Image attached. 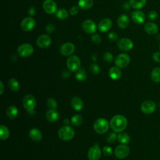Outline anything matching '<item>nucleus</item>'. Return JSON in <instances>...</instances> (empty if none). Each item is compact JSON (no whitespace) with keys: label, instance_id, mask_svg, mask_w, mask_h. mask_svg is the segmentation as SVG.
<instances>
[{"label":"nucleus","instance_id":"obj_39","mask_svg":"<svg viewBox=\"0 0 160 160\" xmlns=\"http://www.w3.org/2000/svg\"><path fill=\"white\" fill-rule=\"evenodd\" d=\"M103 59L107 62H111L113 60V56L111 52H106L103 54Z\"/></svg>","mask_w":160,"mask_h":160},{"label":"nucleus","instance_id":"obj_27","mask_svg":"<svg viewBox=\"0 0 160 160\" xmlns=\"http://www.w3.org/2000/svg\"><path fill=\"white\" fill-rule=\"evenodd\" d=\"M151 79L154 82H160V68L156 67L151 71Z\"/></svg>","mask_w":160,"mask_h":160},{"label":"nucleus","instance_id":"obj_2","mask_svg":"<svg viewBox=\"0 0 160 160\" xmlns=\"http://www.w3.org/2000/svg\"><path fill=\"white\" fill-rule=\"evenodd\" d=\"M58 137L62 141H69L72 139L74 135L75 131L72 128L68 125H65L61 127L58 130Z\"/></svg>","mask_w":160,"mask_h":160},{"label":"nucleus","instance_id":"obj_1","mask_svg":"<svg viewBox=\"0 0 160 160\" xmlns=\"http://www.w3.org/2000/svg\"><path fill=\"white\" fill-rule=\"evenodd\" d=\"M128 125V120L122 115H116L113 116L110 121V126L116 132L123 131Z\"/></svg>","mask_w":160,"mask_h":160},{"label":"nucleus","instance_id":"obj_6","mask_svg":"<svg viewBox=\"0 0 160 160\" xmlns=\"http://www.w3.org/2000/svg\"><path fill=\"white\" fill-rule=\"evenodd\" d=\"M18 53L21 57H28L32 54L34 48L32 46L28 43H23L18 46Z\"/></svg>","mask_w":160,"mask_h":160},{"label":"nucleus","instance_id":"obj_31","mask_svg":"<svg viewBox=\"0 0 160 160\" xmlns=\"http://www.w3.org/2000/svg\"><path fill=\"white\" fill-rule=\"evenodd\" d=\"M8 84H9V86L10 89L12 91H15V92L18 91L20 88L19 83L14 78H11V79H9V81L8 82Z\"/></svg>","mask_w":160,"mask_h":160},{"label":"nucleus","instance_id":"obj_12","mask_svg":"<svg viewBox=\"0 0 160 160\" xmlns=\"http://www.w3.org/2000/svg\"><path fill=\"white\" fill-rule=\"evenodd\" d=\"M75 50V46L72 42H66L62 44L59 49L60 53L64 56H70Z\"/></svg>","mask_w":160,"mask_h":160},{"label":"nucleus","instance_id":"obj_17","mask_svg":"<svg viewBox=\"0 0 160 160\" xmlns=\"http://www.w3.org/2000/svg\"><path fill=\"white\" fill-rule=\"evenodd\" d=\"M131 18L132 21L137 24H141L145 21V14L140 10H136L131 14Z\"/></svg>","mask_w":160,"mask_h":160},{"label":"nucleus","instance_id":"obj_36","mask_svg":"<svg viewBox=\"0 0 160 160\" xmlns=\"http://www.w3.org/2000/svg\"><path fill=\"white\" fill-rule=\"evenodd\" d=\"M90 71L93 74H98L99 71H100V68L99 65L95 62H92L91 64L90 67H89Z\"/></svg>","mask_w":160,"mask_h":160},{"label":"nucleus","instance_id":"obj_50","mask_svg":"<svg viewBox=\"0 0 160 160\" xmlns=\"http://www.w3.org/2000/svg\"><path fill=\"white\" fill-rule=\"evenodd\" d=\"M159 49H160V44H159Z\"/></svg>","mask_w":160,"mask_h":160},{"label":"nucleus","instance_id":"obj_11","mask_svg":"<svg viewBox=\"0 0 160 160\" xmlns=\"http://www.w3.org/2000/svg\"><path fill=\"white\" fill-rule=\"evenodd\" d=\"M133 42L128 38H121L118 42V48L123 51H128L132 49Z\"/></svg>","mask_w":160,"mask_h":160},{"label":"nucleus","instance_id":"obj_38","mask_svg":"<svg viewBox=\"0 0 160 160\" xmlns=\"http://www.w3.org/2000/svg\"><path fill=\"white\" fill-rule=\"evenodd\" d=\"M91 41H92V42H94L96 44H99L101 43V38L100 37V36L98 34H96L94 33L92 36H91Z\"/></svg>","mask_w":160,"mask_h":160},{"label":"nucleus","instance_id":"obj_35","mask_svg":"<svg viewBox=\"0 0 160 160\" xmlns=\"http://www.w3.org/2000/svg\"><path fill=\"white\" fill-rule=\"evenodd\" d=\"M47 106L50 109H56L58 104L54 98H49L47 101Z\"/></svg>","mask_w":160,"mask_h":160},{"label":"nucleus","instance_id":"obj_23","mask_svg":"<svg viewBox=\"0 0 160 160\" xmlns=\"http://www.w3.org/2000/svg\"><path fill=\"white\" fill-rule=\"evenodd\" d=\"M59 113L56 109H49L46 114V119L51 122H56L59 118Z\"/></svg>","mask_w":160,"mask_h":160},{"label":"nucleus","instance_id":"obj_37","mask_svg":"<svg viewBox=\"0 0 160 160\" xmlns=\"http://www.w3.org/2000/svg\"><path fill=\"white\" fill-rule=\"evenodd\" d=\"M116 139H118V135L115 131L110 132L107 137V141L109 143H114Z\"/></svg>","mask_w":160,"mask_h":160},{"label":"nucleus","instance_id":"obj_30","mask_svg":"<svg viewBox=\"0 0 160 160\" xmlns=\"http://www.w3.org/2000/svg\"><path fill=\"white\" fill-rule=\"evenodd\" d=\"M118 140L122 144H126L130 141V136L126 132L122 131L118 134Z\"/></svg>","mask_w":160,"mask_h":160},{"label":"nucleus","instance_id":"obj_9","mask_svg":"<svg viewBox=\"0 0 160 160\" xmlns=\"http://www.w3.org/2000/svg\"><path fill=\"white\" fill-rule=\"evenodd\" d=\"M130 62V57L128 54L122 53L119 54L115 59V64L117 67L123 68L126 67Z\"/></svg>","mask_w":160,"mask_h":160},{"label":"nucleus","instance_id":"obj_46","mask_svg":"<svg viewBox=\"0 0 160 160\" xmlns=\"http://www.w3.org/2000/svg\"><path fill=\"white\" fill-rule=\"evenodd\" d=\"M70 75V72H69V70H64L62 73V77L64 78V79H66L68 78Z\"/></svg>","mask_w":160,"mask_h":160},{"label":"nucleus","instance_id":"obj_7","mask_svg":"<svg viewBox=\"0 0 160 160\" xmlns=\"http://www.w3.org/2000/svg\"><path fill=\"white\" fill-rule=\"evenodd\" d=\"M129 152L130 149L129 146L125 144L118 146L114 150L115 156L119 159H124L126 158L129 155Z\"/></svg>","mask_w":160,"mask_h":160},{"label":"nucleus","instance_id":"obj_21","mask_svg":"<svg viewBox=\"0 0 160 160\" xmlns=\"http://www.w3.org/2000/svg\"><path fill=\"white\" fill-rule=\"evenodd\" d=\"M117 23L118 26L121 29L126 28L129 23V19L128 16L126 14H121L120 15L117 20Z\"/></svg>","mask_w":160,"mask_h":160},{"label":"nucleus","instance_id":"obj_16","mask_svg":"<svg viewBox=\"0 0 160 160\" xmlns=\"http://www.w3.org/2000/svg\"><path fill=\"white\" fill-rule=\"evenodd\" d=\"M51 43V38L48 34H41L38 38L36 40V44L38 46L41 48H46L50 46Z\"/></svg>","mask_w":160,"mask_h":160},{"label":"nucleus","instance_id":"obj_43","mask_svg":"<svg viewBox=\"0 0 160 160\" xmlns=\"http://www.w3.org/2000/svg\"><path fill=\"white\" fill-rule=\"evenodd\" d=\"M148 19L151 21L155 20L158 18V13L155 11H151L148 13Z\"/></svg>","mask_w":160,"mask_h":160},{"label":"nucleus","instance_id":"obj_33","mask_svg":"<svg viewBox=\"0 0 160 160\" xmlns=\"http://www.w3.org/2000/svg\"><path fill=\"white\" fill-rule=\"evenodd\" d=\"M71 122L72 125L78 126L82 124V118L80 114H75L72 116L71 119Z\"/></svg>","mask_w":160,"mask_h":160},{"label":"nucleus","instance_id":"obj_15","mask_svg":"<svg viewBox=\"0 0 160 160\" xmlns=\"http://www.w3.org/2000/svg\"><path fill=\"white\" fill-rule=\"evenodd\" d=\"M82 28L88 34H94L96 31V24L91 19H86L82 22Z\"/></svg>","mask_w":160,"mask_h":160},{"label":"nucleus","instance_id":"obj_44","mask_svg":"<svg viewBox=\"0 0 160 160\" xmlns=\"http://www.w3.org/2000/svg\"><path fill=\"white\" fill-rule=\"evenodd\" d=\"M46 31L48 34H51L54 31H55V26L53 24L50 23L48 24L46 26Z\"/></svg>","mask_w":160,"mask_h":160},{"label":"nucleus","instance_id":"obj_22","mask_svg":"<svg viewBox=\"0 0 160 160\" xmlns=\"http://www.w3.org/2000/svg\"><path fill=\"white\" fill-rule=\"evenodd\" d=\"M71 105L74 110L80 111L82 109L84 106V103L79 98L75 96L71 99Z\"/></svg>","mask_w":160,"mask_h":160},{"label":"nucleus","instance_id":"obj_47","mask_svg":"<svg viewBox=\"0 0 160 160\" xmlns=\"http://www.w3.org/2000/svg\"><path fill=\"white\" fill-rule=\"evenodd\" d=\"M36 13V9L34 7L31 6L29 8V10H28V14L31 16H34Z\"/></svg>","mask_w":160,"mask_h":160},{"label":"nucleus","instance_id":"obj_18","mask_svg":"<svg viewBox=\"0 0 160 160\" xmlns=\"http://www.w3.org/2000/svg\"><path fill=\"white\" fill-rule=\"evenodd\" d=\"M112 26V21L109 18H104L98 24V28L102 32L108 31Z\"/></svg>","mask_w":160,"mask_h":160},{"label":"nucleus","instance_id":"obj_8","mask_svg":"<svg viewBox=\"0 0 160 160\" xmlns=\"http://www.w3.org/2000/svg\"><path fill=\"white\" fill-rule=\"evenodd\" d=\"M156 109V104L154 101L152 100L144 101L141 105V111L147 114H152Z\"/></svg>","mask_w":160,"mask_h":160},{"label":"nucleus","instance_id":"obj_49","mask_svg":"<svg viewBox=\"0 0 160 160\" xmlns=\"http://www.w3.org/2000/svg\"><path fill=\"white\" fill-rule=\"evenodd\" d=\"M64 123L65 125H68L69 123V120L67 118H66L65 119H64Z\"/></svg>","mask_w":160,"mask_h":160},{"label":"nucleus","instance_id":"obj_45","mask_svg":"<svg viewBox=\"0 0 160 160\" xmlns=\"http://www.w3.org/2000/svg\"><path fill=\"white\" fill-rule=\"evenodd\" d=\"M152 59L158 62H160V52H155L153 53L152 56Z\"/></svg>","mask_w":160,"mask_h":160},{"label":"nucleus","instance_id":"obj_34","mask_svg":"<svg viewBox=\"0 0 160 160\" xmlns=\"http://www.w3.org/2000/svg\"><path fill=\"white\" fill-rule=\"evenodd\" d=\"M75 78L79 81H82L85 80L86 78V71L83 69H79L75 75Z\"/></svg>","mask_w":160,"mask_h":160},{"label":"nucleus","instance_id":"obj_41","mask_svg":"<svg viewBox=\"0 0 160 160\" xmlns=\"http://www.w3.org/2000/svg\"><path fill=\"white\" fill-rule=\"evenodd\" d=\"M108 39L111 41H116L118 40V35L114 32H111L108 34Z\"/></svg>","mask_w":160,"mask_h":160},{"label":"nucleus","instance_id":"obj_3","mask_svg":"<svg viewBox=\"0 0 160 160\" xmlns=\"http://www.w3.org/2000/svg\"><path fill=\"white\" fill-rule=\"evenodd\" d=\"M109 124L108 121L104 118H98L94 123L93 128L94 131L98 134H104L109 129Z\"/></svg>","mask_w":160,"mask_h":160},{"label":"nucleus","instance_id":"obj_24","mask_svg":"<svg viewBox=\"0 0 160 160\" xmlns=\"http://www.w3.org/2000/svg\"><path fill=\"white\" fill-rule=\"evenodd\" d=\"M109 75L112 79L118 80L121 76V71L118 67H112L109 71Z\"/></svg>","mask_w":160,"mask_h":160},{"label":"nucleus","instance_id":"obj_29","mask_svg":"<svg viewBox=\"0 0 160 160\" xmlns=\"http://www.w3.org/2000/svg\"><path fill=\"white\" fill-rule=\"evenodd\" d=\"M9 136V130L4 125L0 126V139L1 140H6Z\"/></svg>","mask_w":160,"mask_h":160},{"label":"nucleus","instance_id":"obj_32","mask_svg":"<svg viewBox=\"0 0 160 160\" xmlns=\"http://www.w3.org/2000/svg\"><path fill=\"white\" fill-rule=\"evenodd\" d=\"M56 17L59 19H65L69 16V12L64 8H61L58 9L56 13Z\"/></svg>","mask_w":160,"mask_h":160},{"label":"nucleus","instance_id":"obj_42","mask_svg":"<svg viewBox=\"0 0 160 160\" xmlns=\"http://www.w3.org/2000/svg\"><path fill=\"white\" fill-rule=\"evenodd\" d=\"M79 11V6H73L69 9V13L71 15L74 16L76 15Z\"/></svg>","mask_w":160,"mask_h":160},{"label":"nucleus","instance_id":"obj_40","mask_svg":"<svg viewBox=\"0 0 160 160\" xmlns=\"http://www.w3.org/2000/svg\"><path fill=\"white\" fill-rule=\"evenodd\" d=\"M102 152H103V154L106 156H109L112 154V148L109 146H104L103 148V149H102Z\"/></svg>","mask_w":160,"mask_h":160},{"label":"nucleus","instance_id":"obj_25","mask_svg":"<svg viewBox=\"0 0 160 160\" xmlns=\"http://www.w3.org/2000/svg\"><path fill=\"white\" fill-rule=\"evenodd\" d=\"M18 114V109L17 107L15 106H11L8 107V108L6 110V115L11 119H15L17 117Z\"/></svg>","mask_w":160,"mask_h":160},{"label":"nucleus","instance_id":"obj_28","mask_svg":"<svg viewBox=\"0 0 160 160\" xmlns=\"http://www.w3.org/2000/svg\"><path fill=\"white\" fill-rule=\"evenodd\" d=\"M93 5L92 0H79L78 6L80 8L84 10L90 9Z\"/></svg>","mask_w":160,"mask_h":160},{"label":"nucleus","instance_id":"obj_5","mask_svg":"<svg viewBox=\"0 0 160 160\" xmlns=\"http://www.w3.org/2000/svg\"><path fill=\"white\" fill-rule=\"evenodd\" d=\"M22 104L29 113H32L34 112V109L36 106V99L32 95L28 94L24 97Z\"/></svg>","mask_w":160,"mask_h":160},{"label":"nucleus","instance_id":"obj_10","mask_svg":"<svg viewBox=\"0 0 160 160\" xmlns=\"http://www.w3.org/2000/svg\"><path fill=\"white\" fill-rule=\"evenodd\" d=\"M36 25V21L32 17H26L24 18L21 22V28L24 31H30L34 29Z\"/></svg>","mask_w":160,"mask_h":160},{"label":"nucleus","instance_id":"obj_14","mask_svg":"<svg viewBox=\"0 0 160 160\" xmlns=\"http://www.w3.org/2000/svg\"><path fill=\"white\" fill-rule=\"evenodd\" d=\"M44 11L49 14H52L57 11V4L53 0H45L42 4Z\"/></svg>","mask_w":160,"mask_h":160},{"label":"nucleus","instance_id":"obj_48","mask_svg":"<svg viewBox=\"0 0 160 160\" xmlns=\"http://www.w3.org/2000/svg\"><path fill=\"white\" fill-rule=\"evenodd\" d=\"M0 85H1V91H0V94H2L3 92H4V85H3V83L2 81H0Z\"/></svg>","mask_w":160,"mask_h":160},{"label":"nucleus","instance_id":"obj_13","mask_svg":"<svg viewBox=\"0 0 160 160\" xmlns=\"http://www.w3.org/2000/svg\"><path fill=\"white\" fill-rule=\"evenodd\" d=\"M101 155V151L98 144L92 146L88 152V158L89 160H99Z\"/></svg>","mask_w":160,"mask_h":160},{"label":"nucleus","instance_id":"obj_19","mask_svg":"<svg viewBox=\"0 0 160 160\" xmlns=\"http://www.w3.org/2000/svg\"><path fill=\"white\" fill-rule=\"evenodd\" d=\"M144 30L148 34L154 35L158 32L159 28L156 23L148 22L144 26Z\"/></svg>","mask_w":160,"mask_h":160},{"label":"nucleus","instance_id":"obj_26","mask_svg":"<svg viewBox=\"0 0 160 160\" xmlns=\"http://www.w3.org/2000/svg\"><path fill=\"white\" fill-rule=\"evenodd\" d=\"M130 6L136 9L142 8L146 4V0H129Z\"/></svg>","mask_w":160,"mask_h":160},{"label":"nucleus","instance_id":"obj_4","mask_svg":"<svg viewBox=\"0 0 160 160\" xmlns=\"http://www.w3.org/2000/svg\"><path fill=\"white\" fill-rule=\"evenodd\" d=\"M66 64L68 69L72 72L78 71L81 66L80 59L76 55L70 56L66 61Z\"/></svg>","mask_w":160,"mask_h":160},{"label":"nucleus","instance_id":"obj_20","mask_svg":"<svg viewBox=\"0 0 160 160\" xmlns=\"http://www.w3.org/2000/svg\"><path fill=\"white\" fill-rule=\"evenodd\" d=\"M29 136L31 139L36 142L40 141L42 138L41 131L36 128H33L30 129L29 132Z\"/></svg>","mask_w":160,"mask_h":160}]
</instances>
